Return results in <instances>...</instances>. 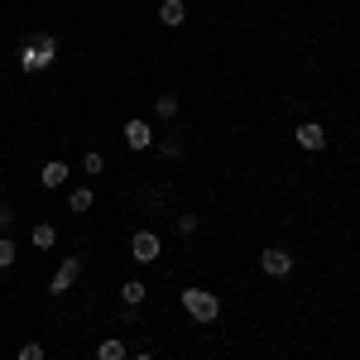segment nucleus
Wrapping results in <instances>:
<instances>
[{
  "label": "nucleus",
  "instance_id": "7ed1b4c3",
  "mask_svg": "<svg viewBox=\"0 0 360 360\" xmlns=\"http://www.w3.org/2000/svg\"><path fill=\"white\" fill-rule=\"evenodd\" d=\"M130 255H135V264H154V259L164 255L159 231H135V236H130Z\"/></svg>",
  "mask_w": 360,
  "mask_h": 360
},
{
  "label": "nucleus",
  "instance_id": "1a4fd4ad",
  "mask_svg": "<svg viewBox=\"0 0 360 360\" xmlns=\"http://www.w3.org/2000/svg\"><path fill=\"white\" fill-rule=\"evenodd\" d=\"M91 202H96L91 188H72V193H68V212H72V217H86V212H91Z\"/></svg>",
  "mask_w": 360,
  "mask_h": 360
},
{
  "label": "nucleus",
  "instance_id": "39448f33",
  "mask_svg": "<svg viewBox=\"0 0 360 360\" xmlns=\"http://www.w3.org/2000/svg\"><path fill=\"white\" fill-rule=\"evenodd\" d=\"M125 149H135V154L154 149V125L149 120H125Z\"/></svg>",
  "mask_w": 360,
  "mask_h": 360
},
{
  "label": "nucleus",
  "instance_id": "6ab92c4d",
  "mask_svg": "<svg viewBox=\"0 0 360 360\" xmlns=\"http://www.w3.org/2000/svg\"><path fill=\"white\" fill-rule=\"evenodd\" d=\"M20 360H44V346H39V341H25V346H20Z\"/></svg>",
  "mask_w": 360,
  "mask_h": 360
},
{
  "label": "nucleus",
  "instance_id": "412c9836",
  "mask_svg": "<svg viewBox=\"0 0 360 360\" xmlns=\"http://www.w3.org/2000/svg\"><path fill=\"white\" fill-rule=\"evenodd\" d=\"M135 360H154V356H149V351H139V356H135Z\"/></svg>",
  "mask_w": 360,
  "mask_h": 360
},
{
  "label": "nucleus",
  "instance_id": "a211bd4d",
  "mask_svg": "<svg viewBox=\"0 0 360 360\" xmlns=\"http://www.w3.org/2000/svg\"><path fill=\"white\" fill-rule=\"evenodd\" d=\"M10 226H15V207L0 202V236H10Z\"/></svg>",
  "mask_w": 360,
  "mask_h": 360
},
{
  "label": "nucleus",
  "instance_id": "f257e3e1",
  "mask_svg": "<svg viewBox=\"0 0 360 360\" xmlns=\"http://www.w3.org/2000/svg\"><path fill=\"white\" fill-rule=\"evenodd\" d=\"M183 312L193 322H217L221 317V298L212 288H183Z\"/></svg>",
  "mask_w": 360,
  "mask_h": 360
},
{
  "label": "nucleus",
  "instance_id": "6e6552de",
  "mask_svg": "<svg viewBox=\"0 0 360 360\" xmlns=\"http://www.w3.org/2000/svg\"><path fill=\"white\" fill-rule=\"evenodd\" d=\"M183 20H188V5H183V0H164V5H159V25L178 29Z\"/></svg>",
  "mask_w": 360,
  "mask_h": 360
},
{
  "label": "nucleus",
  "instance_id": "f3484780",
  "mask_svg": "<svg viewBox=\"0 0 360 360\" xmlns=\"http://www.w3.org/2000/svg\"><path fill=\"white\" fill-rule=\"evenodd\" d=\"M10 264H15V240L0 236V269H10Z\"/></svg>",
  "mask_w": 360,
  "mask_h": 360
},
{
  "label": "nucleus",
  "instance_id": "0eeeda50",
  "mask_svg": "<svg viewBox=\"0 0 360 360\" xmlns=\"http://www.w3.org/2000/svg\"><path fill=\"white\" fill-rule=\"evenodd\" d=\"M293 139H298V144H303L307 154H322V149H327V130H322V125H317V120H303V125H298V130H293Z\"/></svg>",
  "mask_w": 360,
  "mask_h": 360
},
{
  "label": "nucleus",
  "instance_id": "9d476101",
  "mask_svg": "<svg viewBox=\"0 0 360 360\" xmlns=\"http://www.w3.org/2000/svg\"><path fill=\"white\" fill-rule=\"evenodd\" d=\"M29 240H34V250H53V245H58V231H53L49 221H39L34 231H29Z\"/></svg>",
  "mask_w": 360,
  "mask_h": 360
},
{
  "label": "nucleus",
  "instance_id": "2eb2a0df",
  "mask_svg": "<svg viewBox=\"0 0 360 360\" xmlns=\"http://www.w3.org/2000/svg\"><path fill=\"white\" fill-rule=\"evenodd\" d=\"M159 159H168V164H173V159H183V139H178V135L159 139Z\"/></svg>",
  "mask_w": 360,
  "mask_h": 360
},
{
  "label": "nucleus",
  "instance_id": "f8f14e48",
  "mask_svg": "<svg viewBox=\"0 0 360 360\" xmlns=\"http://www.w3.org/2000/svg\"><path fill=\"white\" fill-rule=\"evenodd\" d=\"M144 298H149V293H144V283H139V278H130V283H120V303H125V307H139Z\"/></svg>",
  "mask_w": 360,
  "mask_h": 360
},
{
  "label": "nucleus",
  "instance_id": "aec40b11",
  "mask_svg": "<svg viewBox=\"0 0 360 360\" xmlns=\"http://www.w3.org/2000/svg\"><path fill=\"white\" fill-rule=\"evenodd\" d=\"M173 226H178V236H193V231H197V217H178Z\"/></svg>",
  "mask_w": 360,
  "mask_h": 360
},
{
  "label": "nucleus",
  "instance_id": "423d86ee",
  "mask_svg": "<svg viewBox=\"0 0 360 360\" xmlns=\"http://www.w3.org/2000/svg\"><path fill=\"white\" fill-rule=\"evenodd\" d=\"M77 274H82V259H77V255H72V259H63V264H58V274L49 278V293H68V288H72V283H77Z\"/></svg>",
  "mask_w": 360,
  "mask_h": 360
},
{
  "label": "nucleus",
  "instance_id": "9b49d317",
  "mask_svg": "<svg viewBox=\"0 0 360 360\" xmlns=\"http://www.w3.org/2000/svg\"><path fill=\"white\" fill-rule=\"evenodd\" d=\"M39 178H44V188H63V183H68V164H63V159H53V164H44V173H39Z\"/></svg>",
  "mask_w": 360,
  "mask_h": 360
},
{
  "label": "nucleus",
  "instance_id": "20e7f679",
  "mask_svg": "<svg viewBox=\"0 0 360 360\" xmlns=\"http://www.w3.org/2000/svg\"><path fill=\"white\" fill-rule=\"evenodd\" d=\"M259 269H264L269 278H288V274H293V255L278 250V245H269L264 255H259Z\"/></svg>",
  "mask_w": 360,
  "mask_h": 360
},
{
  "label": "nucleus",
  "instance_id": "f03ea898",
  "mask_svg": "<svg viewBox=\"0 0 360 360\" xmlns=\"http://www.w3.org/2000/svg\"><path fill=\"white\" fill-rule=\"evenodd\" d=\"M53 58H58V39H53V34H39L25 53H20V68H25V72H44Z\"/></svg>",
  "mask_w": 360,
  "mask_h": 360
},
{
  "label": "nucleus",
  "instance_id": "dca6fc26",
  "mask_svg": "<svg viewBox=\"0 0 360 360\" xmlns=\"http://www.w3.org/2000/svg\"><path fill=\"white\" fill-rule=\"evenodd\" d=\"M101 168H106V159H101V154H96V149H91V154H86V159H82V173H86V178H96V173H101Z\"/></svg>",
  "mask_w": 360,
  "mask_h": 360
},
{
  "label": "nucleus",
  "instance_id": "4468645a",
  "mask_svg": "<svg viewBox=\"0 0 360 360\" xmlns=\"http://www.w3.org/2000/svg\"><path fill=\"white\" fill-rule=\"evenodd\" d=\"M178 111H183V106H178V96H173V91H164V96L154 101V115H159V120H173Z\"/></svg>",
  "mask_w": 360,
  "mask_h": 360
},
{
  "label": "nucleus",
  "instance_id": "ddd939ff",
  "mask_svg": "<svg viewBox=\"0 0 360 360\" xmlns=\"http://www.w3.org/2000/svg\"><path fill=\"white\" fill-rule=\"evenodd\" d=\"M96 360H125V341H120V336H106V341L96 346Z\"/></svg>",
  "mask_w": 360,
  "mask_h": 360
}]
</instances>
